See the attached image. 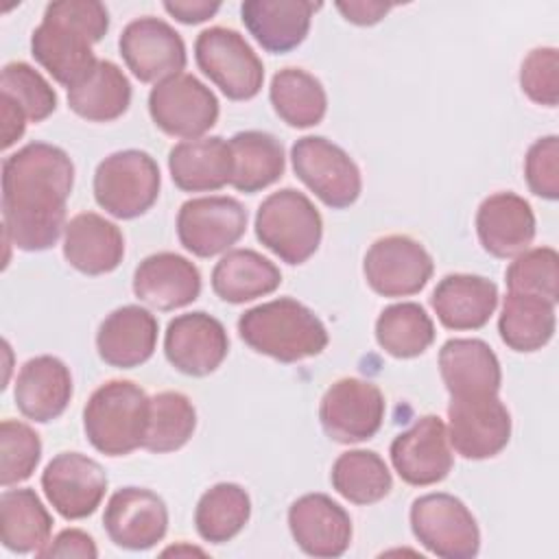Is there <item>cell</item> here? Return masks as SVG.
Returning <instances> with one entry per match:
<instances>
[{
  "label": "cell",
  "mask_w": 559,
  "mask_h": 559,
  "mask_svg": "<svg viewBox=\"0 0 559 559\" xmlns=\"http://www.w3.org/2000/svg\"><path fill=\"white\" fill-rule=\"evenodd\" d=\"M74 186L70 155L48 142H28L2 162V231L20 251H46L66 231Z\"/></svg>",
  "instance_id": "1"
},
{
  "label": "cell",
  "mask_w": 559,
  "mask_h": 559,
  "mask_svg": "<svg viewBox=\"0 0 559 559\" xmlns=\"http://www.w3.org/2000/svg\"><path fill=\"white\" fill-rule=\"evenodd\" d=\"M109 31V13L96 0H57L44 11L31 35L35 61L68 90L98 61L92 46Z\"/></svg>",
  "instance_id": "2"
},
{
  "label": "cell",
  "mask_w": 559,
  "mask_h": 559,
  "mask_svg": "<svg viewBox=\"0 0 559 559\" xmlns=\"http://www.w3.org/2000/svg\"><path fill=\"white\" fill-rule=\"evenodd\" d=\"M238 334L253 352L280 362L319 356L330 341L323 321L293 297L245 310L238 319Z\"/></svg>",
  "instance_id": "3"
},
{
  "label": "cell",
  "mask_w": 559,
  "mask_h": 559,
  "mask_svg": "<svg viewBox=\"0 0 559 559\" xmlns=\"http://www.w3.org/2000/svg\"><path fill=\"white\" fill-rule=\"evenodd\" d=\"M148 402L133 380H109L100 384L83 408V430L94 450L105 456H127L142 448Z\"/></svg>",
  "instance_id": "4"
},
{
  "label": "cell",
  "mask_w": 559,
  "mask_h": 559,
  "mask_svg": "<svg viewBox=\"0 0 559 559\" xmlns=\"http://www.w3.org/2000/svg\"><path fill=\"white\" fill-rule=\"evenodd\" d=\"M255 236L286 264H304L321 245L323 218L299 190L271 192L255 212Z\"/></svg>",
  "instance_id": "5"
},
{
  "label": "cell",
  "mask_w": 559,
  "mask_h": 559,
  "mask_svg": "<svg viewBox=\"0 0 559 559\" xmlns=\"http://www.w3.org/2000/svg\"><path fill=\"white\" fill-rule=\"evenodd\" d=\"M162 175L157 162L140 148L107 155L94 173V199L114 218L131 221L153 207Z\"/></svg>",
  "instance_id": "6"
},
{
  "label": "cell",
  "mask_w": 559,
  "mask_h": 559,
  "mask_svg": "<svg viewBox=\"0 0 559 559\" xmlns=\"http://www.w3.org/2000/svg\"><path fill=\"white\" fill-rule=\"evenodd\" d=\"M194 59L199 70L229 100H249L262 90L264 66L234 28L212 26L201 31L194 41Z\"/></svg>",
  "instance_id": "7"
},
{
  "label": "cell",
  "mask_w": 559,
  "mask_h": 559,
  "mask_svg": "<svg viewBox=\"0 0 559 559\" xmlns=\"http://www.w3.org/2000/svg\"><path fill=\"white\" fill-rule=\"evenodd\" d=\"M293 170L314 197L332 207L345 210L356 203L362 177L356 162L323 135H304L290 148Z\"/></svg>",
  "instance_id": "8"
},
{
  "label": "cell",
  "mask_w": 559,
  "mask_h": 559,
  "mask_svg": "<svg viewBox=\"0 0 559 559\" xmlns=\"http://www.w3.org/2000/svg\"><path fill=\"white\" fill-rule=\"evenodd\" d=\"M411 531L432 555L443 559H472L480 550L476 518L452 493H426L411 504Z\"/></svg>",
  "instance_id": "9"
},
{
  "label": "cell",
  "mask_w": 559,
  "mask_h": 559,
  "mask_svg": "<svg viewBox=\"0 0 559 559\" xmlns=\"http://www.w3.org/2000/svg\"><path fill=\"white\" fill-rule=\"evenodd\" d=\"M148 114L155 127L166 135L197 140L216 124L218 100L194 74L179 72L153 85L148 94Z\"/></svg>",
  "instance_id": "10"
},
{
  "label": "cell",
  "mask_w": 559,
  "mask_h": 559,
  "mask_svg": "<svg viewBox=\"0 0 559 559\" xmlns=\"http://www.w3.org/2000/svg\"><path fill=\"white\" fill-rule=\"evenodd\" d=\"M450 448L469 461L500 454L511 439V415L498 395L450 397L448 404Z\"/></svg>",
  "instance_id": "11"
},
{
  "label": "cell",
  "mask_w": 559,
  "mask_h": 559,
  "mask_svg": "<svg viewBox=\"0 0 559 559\" xmlns=\"http://www.w3.org/2000/svg\"><path fill=\"white\" fill-rule=\"evenodd\" d=\"M384 408V395L378 384L362 378H341L323 393L319 421L332 441L360 443L380 430Z\"/></svg>",
  "instance_id": "12"
},
{
  "label": "cell",
  "mask_w": 559,
  "mask_h": 559,
  "mask_svg": "<svg viewBox=\"0 0 559 559\" xmlns=\"http://www.w3.org/2000/svg\"><path fill=\"white\" fill-rule=\"evenodd\" d=\"M435 262L426 247L404 234L378 238L365 253L362 273L369 288L382 297H411L432 277Z\"/></svg>",
  "instance_id": "13"
},
{
  "label": "cell",
  "mask_w": 559,
  "mask_h": 559,
  "mask_svg": "<svg viewBox=\"0 0 559 559\" xmlns=\"http://www.w3.org/2000/svg\"><path fill=\"white\" fill-rule=\"evenodd\" d=\"M247 210L234 197H197L177 212V236L197 258L227 253L247 231Z\"/></svg>",
  "instance_id": "14"
},
{
  "label": "cell",
  "mask_w": 559,
  "mask_h": 559,
  "mask_svg": "<svg viewBox=\"0 0 559 559\" xmlns=\"http://www.w3.org/2000/svg\"><path fill=\"white\" fill-rule=\"evenodd\" d=\"M120 57L142 83H159L186 68V44L164 20L144 15L129 22L118 39Z\"/></svg>",
  "instance_id": "15"
},
{
  "label": "cell",
  "mask_w": 559,
  "mask_h": 559,
  "mask_svg": "<svg viewBox=\"0 0 559 559\" xmlns=\"http://www.w3.org/2000/svg\"><path fill=\"white\" fill-rule=\"evenodd\" d=\"M41 489L61 518L83 520L100 507L107 474L98 461L81 452H61L44 467Z\"/></svg>",
  "instance_id": "16"
},
{
  "label": "cell",
  "mask_w": 559,
  "mask_h": 559,
  "mask_svg": "<svg viewBox=\"0 0 559 559\" xmlns=\"http://www.w3.org/2000/svg\"><path fill=\"white\" fill-rule=\"evenodd\" d=\"M389 454L397 476L413 487L441 483L454 465L445 424L437 415H424L400 432L391 441Z\"/></svg>",
  "instance_id": "17"
},
{
  "label": "cell",
  "mask_w": 559,
  "mask_h": 559,
  "mask_svg": "<svg viewBox=\"0 0 559 559\" xmlns=\"http://www.w3.org/2000/svg\"><path fill=\"white\" fill-rule=\"evenodd\" d=\"M229 352L225 325L203 312H186L175 317L164 334L166 360L181 373L203 378L214 373Z\"/></svg>",
  "instance_id": "18"
},
{
  "label": "cell",
  "mask_w": 559,
  "mask_h": 559,
  "mask_svg": "<svg viewBox=\"0 0 559 559\" xmlns=\"http://www.w3.org/2000/svg\"><path fill=\"white\" fill-rule=\"evenodd\" d=\"M103 526L118 548L148 550L168 531V509L151 489L122 487L111 493L103 513Z\"/></svg>",
  "instance_id": "19"
},
{
  "label": "cell",
  "mask_w": 559,
  "mask_h": 559,
  "mask_svg": "<svg viewBox=\"0 0 559 559\" xmlns=\"http://www.w3.org/2000/svg\"><path fill=\"white\" fill-rule=\"evenodd\" d=\"M288 528L295 544L310 557H341L352 544L349 513L325 493H306L288 507Z\"/></svg>",
  "instance_id": "20"
},
{
  "label": "cell",
  "mask_w": 559,
  "mask_h": 559,
  "mask_svg": "<svg viewBox=\"0 0 559 559\" xmlns=\"http://www.w3.org/2000/svg\"><path fill=\"white\" fill-rule=\"evenodd\" d=\"M133 295L155 310H177L201 295V273L188 258L159 251L135 266Z\"/></svg>",
  "instance_id": "21"
},
{
  "label": "cell",
  "mask_w": 559,
  "mask_h": 559,
  "mask_svg": "<svg viewBox=\"0 0 559 559\" xmlns=\"http://www.w3.org/2000/svg\"><path fill=\"white\" fill-rule=\"evenodd\" d=\"M476 234L483 249L500 260L526 251L535 238V214L515 192L489 194L476 212Z\"/></svg>",
  "instance_id": "22"
},
{
  "label": "cell",
  "mask_w": 559,
  "mask_h": 559,
  "mask_svg": "<svg viewBox=\"0 0 559 559\" xmlns=\"http://www.w3.org/2000/svg\"><path fill=\"white\" fill-rule=\"evenodd\" d=\"M157 319L146 308L129 304L109 312L96 332V349L105 365L133 369L144 365L157 345Z\"/></svg>",
  "instance_id": "23"
},
{
  "label": "cell",
  "mask_w": 559,
  "mask_h": 559,
  "mask_svg": "<svg viewBox=\"0 0 559 559\" xmlns=\"http://www.w3.org/2000/svg\"><path fill=\"white\" fill-rule=\"evenodd\" d=\"M317 9L321 2L312 0H247L240 4V17L266 52L284 55L308 37Z\"/></svg>",
  "instance_id": "24"
},
{
  "label": "cell",
  "mask_w": 559,
  "mask_h": 559,
  "mask_svg": "<svg viewBox=\"0 0 559 559\" xmlns=\"http://www.w3.org/2000/svg\"><path fill=\"white\" fill-rule=\"evenodd\" d=\"M15 406L37 424H48L63 415L72 400V373L57 356L28 358L15 378Z\"/></svg>",
  "instance_id": "25"
},
{
  "label": "cell",
  "mask_w": 559,
  "mask_h": 559,
  "mask_svg": "<svg viewBox=\"0 0 559 559\" xmlns=\"http://www.w3.org/2000/svg\"><path fill=\"white\" fill-rule=\"evenodd\" d=\"M439 373L450 397L498 395L500 360L480 338H450L439 349Z\"/></svg>",
  "instance_id": "26"
},
{
  "label": "cell",
  "mask_w": 559,
  "mask_h": 559,
  "mask_svg": "<svg viewBox=\"0 0 559 559\" xmlns=\"http://www.w3.org/2000/svg\"><path fill=\"white\" fill-rule=\"evenodd\" d=\"M63 258L83 275L111 273L124 258V236L105 216L81 212L66 225Z\"/></svg>",
  "instance_id": "27"
},
{
  "label": "cell",
  "mask_w": 559,
  "mask_h": 559,
  "mask_svg": "<svg viewBox=\"0 0 559 559\" xmlns=\"http://www.w3.org/2000/svg\"><path fill=\"white\" fill-rule=\"evenodd\" d=\"M430 306L448 330H480L498 306V286L483 275L450 273L432 290Z\"/></svg>",
  "instance_id": "28"
},
{
  "label": "cell",
  "mask_w": 559,
  "mask_h": 559,
  "mask_svg": "<svg viewBox=\"0 0 559 559\" xmlns=\"http://www.w3.org/2000/svg\"><path fill=\"white\" fill-rule=\"evenodd\" d=\"M173 183L183 192H214L231 183L234 157L221 135L183 140L168 153Z\"/></svg>",
  "instance_id": "29"
},
{
  "label": "cell",
  "mask_w": 559,
  "mask_h": 559,
  "mask_svg": "<svg viewBox=\"0 0 559 559\" xmlns=\"http://www.w3.org/2000/svg\"><path fill=\"white\" fill-rule=\"evenodd\" d=\"M282 284V273L253 249L227 251L212 271V290L227 304H245L271 295Z\"/></svg>",
  "instance_id": "30"
},
{
  "label": "cell",
  "mask_w": 559,
  "mask_h": 559,
  "mask_svg": "<svg viewBox=\"0 0 559 559\" xmlns=\"http://www.w3.org/2000/svg\"><path fill=\"white\" fill-rule=\"evenodd\" d=\"M131 105V83L109 59H98L94 68L68 90V107L83 120L111 122Z\"/></svg>",
  "instance_id": "31"
},
{
  "label": "cell",
  "mask_w": 559,
  "mask_h": 559,
  "mask_svg": "<svg viewBox=\"0 0 559 559\" xmlns=\"http://www.w3.org/2000/svg\"><path fill=\"white\" fill-rule=\"evenodd\" d=\"M52 518L39 496L28 489L4 487L0 496V539L11 552H39L50 539Z\"/></svg>",
  "instance_id": "32"
},
{
  "label": "cell",
  "mask_w": 559,
  "mask_h": 559,
  "mask_svg": "<svg viewBox=\"0 0 559 559\" xmlns=\"http://www.w3.org/2000/svg\"><path fill=\"white\" fill-rule=\"evenodd\" d=\"M234 173L231 183L238 192L253 194L275 183L286 168L282 142L266 131H240L229 140Z\"/></svg>",
  "instance_id": "33"
},
{
  "label": "cell",
  "mask_w": 559,
  "mask_h": 559,
  "mask_svg": "<svg viewBox=\"0 0 559 559\" xmlns=\"http://www.w3.org/2000/svg\"><path fill=\"white\" fill-rule=\"evenodd\" d=\"M555 304L522 293H507L498 317L502 343L520 354H531L548 345L555 334Z\"/></svg>",
  "instance_id": "34"
},
{
  "label": "cell",
  "mask_w": 559,
  "mask_h": 559,
  "mask_svg": "<svg viewBox=\"0 0 559 559\" xmlns=\"http://www.w3.org/2000/svg\"><path fill=\"white\" fill-rule=\"evenodd\" d=\"M269 98L275 114L295 129L319 124L328 111V94L321 81L301 68H284L275 72Z\"/></svg>",
  "instance_id": "35"
},
{
  "label": "cell",
  "mask_w": 559,
  "mask_h": 559,
  "mask_svg": "<svg viewBox=\"0 0 559 559\" xmlns=\"http://www.w3.org/2000/svg\"><path fill=\"white\" fill-rule=\"evenodd\" d=\"M251 518V498L236 483H216L197 502L194 528L203 542L234 539Z\"/></svg>",
  "instance_id": "36"
},
{
  "label": "cell",
  "mask_w": 559,
  "mask_h": 559,
  "mask_svg": "<svg viewBox=\"0 0 559 559\" xmlns=\"http://www.w3.org/2000/svg\"><path fill=\"white\" fill-rule=\"evenodd\" d=\"M330 483L338 496L354 504H373L389 496L393 476L373 450H347L336 456Z\"/></svg>",
  "instance_id": "37"
},
{
  "label": "cell",
  "mask_w": 559,
  "mask_h": 559,
  "mask_svg": "<svg viewBox=\"0 0 559 559\" xmlns=\"http://www.w3.org/2000/svg\"><path fill=\"white\" fill-rule=\"evenodd\" d=\"M376 341L393 358H415L432 345L435 323L415 301L391 304L376 321Z\"/></svg>",
  "instance_id": "38"
},
{
  "label": "cell",
  "mask_w": 559,
  "mask_h": 559,
  "mask_svg": "<svg viewBox=\"0 0 559 559\" xmlns=\"http://www.w3.org/2000/svg\"><path fill=\"white\" fill-rule=\"evenodd\" d=\"M197 428V411L188 395L179 391L155 393L148 402V424L142 448L166 454L183 448Z\"/></svg>",
  "instance_id": "39"
},
{
  "label": "cell",
  "mask_w": 559,
  "mask_h": 559,
  "mask_svg": "<svg viewBox=\"0 0 559 559\" xmlns=\"http://www.w3.org/2000/svg\"><path fill=\"white\" fill-rule=\"evenodd\" d=\"M0 92L28 122H41L57 109V92L52 85L24 61H11L2 68Z\"/></svg>",
  "instance_id": "40"
},
{
  "label": "cell",
  "mask_w": 559,
  "mask_h": 559,
  "mask_svg": "<svg viewBox=\"0 0 559 559\" xmlns=\"http://www.w3.org/2000/svg\"><path fill=\"white\" fill-rule=\"evenodd\" d=\"M509 293L535 295L550 304L559 299V255L552 247L526 249L513 258L504 273Z\"/></svg>",
  "instance_id": "41"
},
{
  "label": "cell",
  "mask_w": 559,
  "mask_h": 559,
  "mask_svg": "<svg viewBox=\"0 0 559 559\" xmlns=\"http://www.w3.org/2000/svg\"><path fill=\"white\" fill-rule=\"evenodd\" d=\"M41 459L39 435L20 419L0 424V483L13 487L33 476Z\"/></svg>",
  "instance_id": "42"
},
{
  "label": "cell",
  "mask_w": 559,
  "mask_h": 559,
  "mask_svg": "<svg viewBox=\"0 0 559 559\" xmlns=\"http://www.w3.org/2000/svg\"><path fill=\"white\" fill-rule=\"evenodd\" d=\"M520 87L537 105L559 103V52L552 46L531 50L520 68Z\"/></svg>",
  "instance_id": "43"
},
{
  "label": "cell",
  "mask_w": 559,
  "mask_h": 559,
  "mask_svg": "<svg viewBox=\"0 0 559 559\" xmlns=\"http://www.w3.org/2000/svg\"><path fill=\"white\" fill-rule=\"evenodd\" d=\"M524 177L528 190L546 201L559 197V138L546 135L535 140L524 157Z\"/></svg>",
  "instance_id": "44"
},
{
  "label": "cell",
  "mask_w": 559,
  "mask_h": 559,
  "mask_svg": "<svg viewBox=\"0 0 559 559\" xmlns=\"http://www.w3.org/2000/svg\"><path fill=\"white\" fill-rule=\"evenodd\" d=\"M37 557H83V559H94L98 557V548L92 539L81 528H63L57 533L52 539L46 542V546L37 552Z\"/></svg>",
  "instance_id": "45"
},
{
  "label": "cell",
  "mask_w": 559,
  "mask_h": 559,
  "mask_svg": "<svg viewBox=\"0 0 559 559\" xmlns=\"http://www.w3.org/2000/svg\"><path fill=\"white\" fill-rule=\"evenodd\" d=\"M336 9L347 22L356 26H373L393 9V4L371 2V0H349V2H336Z\"/></svg>",
  "instance_id": "46"
},
{
  "label": "cell",
  "mask_w": 559,
  "mask_h": 559,
  "mask_svg": "<svg viewBox=\"0 0 559 559\" xmlns=\"http://www.w3.org/2000/svg\"><path fill=\"white\" fill-rule=\"evenodd\" d=\"M164 9L181 24H201L214 17L221 9V2L210 0H166Z\"/></svg>",
  "instance_id": "47"
},
{
  "label": "cell",
  "mask_w": 559,
  "mask_h": 559,
  "mask_svg": "<svg viewBox=\"0 0 559 559\" xmlns=\"http://www.w3.org/2000/svg\"><path fill=\"white\" fill-rule=\"evenodd\" d=\"M26 116L7 98H2V148L13 146L26 129Z\"/></svg>",
  "instance_id": "48"
},
{
  "label": "cell",
  "mask_w": 559,
  "mask_h": 559,
  "mask_svg": "<svg viewBox=\"0 0 559 559\" xmlns=\"http://www.w3.org/2000/svg\"><path fill=\"white\" fill-rule=\"evenodd\" d=\"M164 555H205V552H203L201 548L179 544V546H170V548H166V550H164Z\"/></svg>",
  "instance_id": "49"
}]
</instances>
